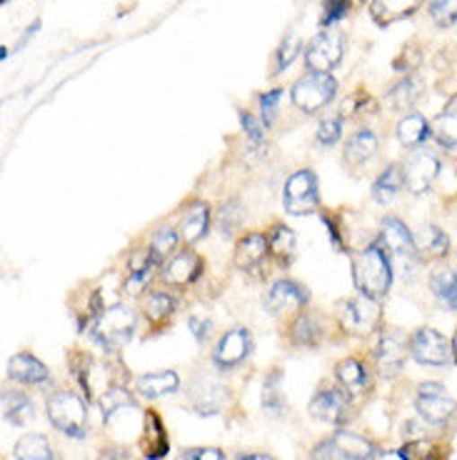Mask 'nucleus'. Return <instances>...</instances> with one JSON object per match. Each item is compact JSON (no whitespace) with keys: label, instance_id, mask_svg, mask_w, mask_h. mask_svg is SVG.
Segmentation results:
<instances>
[{"label":"nucleus","instance_id":"f8f14e48","mask_svg":"<svg viewBox=\"0 0 457 460\" xmlns=\"http://www.w3.org/2000/svg\"><path fill=\"white\" fill-rule=\"evenodd\" d=\"M380 245L385 248L390 261H412L417 251H415V235H412L408 226L395 216H388L380 226Z\"/></svg>","mask_w":457,"mask_h":460},{"label":"nucleus","instance_id":"c03bdc74","mask_svg":"<svg viewBox=\"0 0 457 460\" xmlns=\"http://www.w3.org/2000/svg\"><path fill=\"white\" fill-rule=\"evenodd\" d=\"M297 50H300V38L297 35H290L283 40V46L277 48V58H275V73H283V70L295 60Z\"/></svg>","mask_w":457,"mask_h":460},{"label":"nucleus","instance_id":"4468645a","mask_svg":"<svg viewBox=\"0 0 457 460\" xmlns=\"http://www.w3.org/2000/svg\"><path fill=\"white\" fill-rule=\"evenodd\" d=\"M252 338L248 328H233L228 333L220 338V343L215 348V366L220 368H235L238 363H242L245 358L250 356Z\"/></svg>","mask_w":457,"mask_h":460},{"label":"nucleus","instance_id":"2f4dec72","mask_svg":"<svg viewBox=\"0 0 457 460\" xmlns=\"http://www.w3.org/2000/svg\"><path fill=\"white\" fill-rule=\"evenodd\" d=\"M321 325L315 321V315L310 313H303L297 315L293 328H290V341L295 345H303V348H312V345L321 343Z\"/></svg>","mask_w":457,"mask_h":460},{"label":"nucleus","instance_id":"b1692460","mask_svg":"<svg viewBox=\"0 0 457 460\" xmlns=\"http://www.w3.org/2000/svg\"><path fill=\"white\" fill-rule=\"evenodd\" d=\"M335 376L340 380L343 391H347L350 395H360V393H365L370 388V378H367L365 366L360 360H355V358L340 360L338 368H335Z\"/></svg>","mask_w":457,"mask_h":460},{"label":"nucleus","instance_id":"79ce46f5","mask_svg":"<svg viewBox=\"0 0 457 460\" xmlns=\"http://www.w3.org/2000/svg\"><path fill=\"white\" fill-rule=\"evenodd\" d=\"M242 218H245V210H242L241 203L238 200H230L217 213V230L228 238V235H233L235 230L241 228Z\"/></svg>","mask_w":457,"mask_h":460},{"label":"nucleus","instance_id":"9b49d317","mask_svg":"<svg viewBox=\"0 0 457 460\" xmlns=\"http://www.w3.org/2000/svg\"><path fill=\"white\" fill-rule=\"evenodd\" d=\"M345 53V40L343 35L335 33V31H325L321 33L305 50V63L312 73H330Z\"/></svg>","mask_w":457,"mask_h":460},{"label":"nucleus","instance_id":"72a5a7b5","mask_svg":"<svg viewBox=\"0 0 457 460\" xmlns=\"http://www.w3.org/2000/svg\"><path fill=\"white\" fill-rule=\"evenodd\" d=\"M268 245H270V253L280 261H290L295 253V233L287 228V226H273V230L268 233Z\"/></svg>","mask_w":457,"mask_h":460},{"label":"nucleus","instance_id":"f704fd0d","mask_svg":"<svg viewBox=\"0 0 457 460\" xmlns=\"http://www.w3.org/2000/svg\"><path fill=\"white\" fill-rule=\"evenodd\" d=\"M98 405H101V411H103L105 420H113V415H118L120 411L136 408V401H133L130 391H126V388H118V385H115V388H110V391H105L103 395H101Z\"/></svg>","mask_w":457,"mask_h":460},{"label":"nucleus","instance_id":"4c0bfd02","mask_svg":"<svg viewBox=\"0 0 457 460\" xmlns=\"http://www.w3.org/2000/svg\"><path fill=\"white\" fill-rule=\"evenodd\" d=\"M280 380H283V376L275 370L263 383V408L273 415H280L286 411V395L280 391Z\"/></svg>","mask_w":457,"mask_h":460},{"label":"nucleus","instance_id":"0eeeda50","mask_svg":"<svg viewBox=\"0 0 457 460\" xmlns=\"http://www.w3.org/2000/svg\"><path fill=\"white\" fill-rule=\"evenodd\" d=\"M415 411L430 426H445L447 420L455 415L457 401L440 383H423L415 395Z\"/></svg>","mask_w":457,"mask_h":460},{"label":"nucleus","instance_id":"ddd939ff","mask_svg":"<svg viewBox=\"0 0 457 460\" xmlns=\"http://www.w3.org/2000/svg\"><path fill=\"white\" fill-rule=\"evenodd\" d=\"M310 413L315 415L322 423H330V426H343L350 415V398L347 391L340 388H322L315 393V398L310 402Z\"/></svg>","mask_w":457,"mask_h":460},{"label":"nucleus","instance_id":"49530a36","mask_svg":"<svg viewBox=\"0 0 457 460\" xmlns=\"http://www.w3.org/2000/svg\"><path fill=\"white\" fill-rule=\"evenodd\" d=\"M340 136H343V120H340V118H328V120H322L321 128H318V140H321L322 146L338 143Z\"/></svg>","mask_w":457,"mask_h":460},{"label":"nucleus","instance_id":"a18cd8bd","mask_svg":"<svg viewBox=\"0 0 457 460\" xmlns=\"http://www.w3.org/2000/svg\"><path fill=\"white\" fill-rule=\"evenodd\" d=\"M280 101H283V88H275V91H268L265 95H260V118H263L265 126L273 123Z\"/></svg>","mask_w":457,"mask_h":460},{"label":"nucleus","instance_id":"f03ea898","mask_svg":"<svg viewBox=\"0 0 457 460\" xmlns=\"http://www.w3.org/2000/svg\"><path fill=\"white\" fill-rule=\"evenodd\" d=\"M136 311L130 305H110L103 308V313L92 323V338L103 345L105 350H120L123 345L130 343L136 333Z\"/></svg>","mask_w":457,"mask_h":460},{"label":"nucleus","instance_id":"c756f323","mask_svg":"<svg viewBox=\"0 0 457 460\" xmlns=\"http://www.w3.org/2000/svg\"><path fill=\"white\" fill-rule=\"evenodd\" d=\"M402 185H405L402 171L392 163V165H388L385 171L380 172V178L373 183V200L380 203V206H388V203H392L398 198Z\"/></svg>","mask_w":457,"mask_h":460},{"label":"nucleus","instance_id":"ea45409f","mask_svg":"<svg viewBox=\"0 0 457 460\" xmlns=\"http://www.w3.org/2000/svg\"><path fill=\"white\" fill-rule=\"evenodd\" d=\"M175 248H178V233L172 228H161L153 235V243H150V258L155 263H163V261L171 258Z\"/></svg>","mask_w":457,"mask_h":460},{"label":"nucleus","instance_id":"aec40b11","mask_svg":"<svg viewBox=\"0 0 457 460\" xmlns=\"http://www.w3.org/2000/svg\"><path fill=\"white\" fill-rule=\"evenodd\" d=\"M420 5H423V0H373L370 13L377 25H390L415 15Z\"/></svg>","mask_w":457,"mask_h":460},{"label":"nucleus","instance_id":"393cba45","mask_svg":"<svg viewBox=\"0 0 457 460\" xmlns=\"http://www.w3.org/2000/svg\"><path fill=\"white\" fill-rule=\"evenodd\" d=\"M207 226H210V208L200 200H195L185 210L180 235H183L185 243H198L207 233Z\"/></svg>","mask_w":457,"mask_h":460},{"label":"nucleus","instance_id":"c9c22d12","mask_svg":"<svg viewBox=\"0 0 457 460\" xmlns=\"http://www.w3.org/2000/svg\"><path fill=\"white\" fill-rule=\"evenodd\" d=\"M143 311H145V318L150 323H163L168 321L175 311V300L168 296V293H163V290H155V293H150L148 298L143 300Z\"/></svg>","mask_w":457,"mask_h":460},{"label":"nucleus","instance_id":"7c9ffc66","mask_svg":"<svg viewBox=\"0 0 457 460\" xmlns=\"http://www.w3.org/2000/svg\"><path fill=\"white\" fill-rule=\"evenodd\" d=\"M15 460H56L46 436L28 433L15 443Z\"/></svg>","mask_w":457,"mask_h":460},{"label":"nucleus","instance_id":"58836bf2","mask_svg":"<svg viewBox=\"0 0 457 460\" xmlns=\"http://www.w3.org/2000/svg\"><path fill=\"white\" fill-rule=\"evenodd\" d=\"M417 95H420V83L408 75L390 91V103L395 111H408L417 101Z\"/></svg>","mask_w":457,"mask_h":460},{"label":"nucleus","instance_id":"8fccbe9b","mask_svg":"<svg viewBox=\"0 0 457 460\" xmlns=\"http://www.w3.org/2000/svg\"><path fill=\"white\" fill-rule=\"evenodd\" d=\"M188 325H190V331H193V335L198 341H206L207 335H210V325H213V323L207 321V318H200V315H190Z\"/></svg>","mask_w":457,"mask_h":460},{"label":"nucleus","instance_id":"4be33fe9","mask_svg":"<svg viewBox=\"0 0 457 460\" xmlns=\"http://www.w3.org/2000/svg\"><path fill=\"white\" fill-rule=\"evenodd\" d=\"M180 385V378L178 373L172 370H158V373H145L136 380V391L143 395V398H161V395H168V393L178 391Z\"/></svg>","mask_w":457,"mask_h":460},{"label":"nucleus","instance_id":"09e8293b","mask_svg":"<svg viewBox=\"0 0 457 460\" xmlns=\"http://www.w3.org/2000/svg\"><path fill=\"white\" fill-rule=\"evenodd\" d=\"M241 123L242 128H245V133H248V138L252 140V143H263L265 140V123H260L255 115L245 113L242 111L241 113Z\"/></svg>","mask_w":457,"mask_h":460},{"label":"nucleus","instance_id":"de8ad7c7","mask_svg":"<svg viewBox=\"0 0 457 460\" xmlns=\"http://www.w3.org/2000/svg\"><path fill=\"white\" fill-rule=\"evenodd\" d=\"M350 11L347 0H328L325 3V15H322V25H332L338 21H343L345 15Z\"/></svg>","mask_w":457,"mask_h":460},{"label":"nucleus","instance_id":"412c9836","mask_svg":"<svg viewBox=\"0 0 457 460\" xmlns=\"http://www.w3.org/2000/svg\"><path fill=\"white\" fill-rule=\"evenodd\" d=\"M435 138L440 140V146L457 158V95L450 98V103L443 108V113L435 118L433 123Z\"/></svg>","mask_w":457,"mask_h":460},{"label":"nucleus","instance_id":"603ef678","mask_svg":"<svg viewBox=\"0 0 457 460\" xmlns=\"http://www.w3.org/2000/svg\"><path fill=\"white\" fill-rule=\"evenodd\" d=\"M101 460H133V458H130V453L123 448H108V450H103Z\"/></svg>","mask_w":457,"mask_h":460},{"label":"nucleus","instance_id":"a878e982","mask_svg":"<svg viewBox=\"0 0 457 460\" xmlns=\"http://www.w3.org/2000/svg\"><path fill=\"white\" fill-rule=\"evenodd\" d=\"M33 415V401L23 391H3V418L8 423L28 426Z\"/></svg>","mask_w":457,"mask_h":460},{"label":"nucleus","instance_id":"473e14b6","mask_svg":"<svg viewBox=\"0 0 457 460\" xmlns=\"http://www.w3.org/2000/svg\"><path fill=\"white\" fill-rule=\"evenodd\" d=\"M168 450V438L163 430L161 418L155 413L145 415V456L148 458H161Z\"/></svg>","mask_w":457,"mask_h":460},{"label":"nucleus","instance_id":"cd10ccee","mask_svg":"<svg viewBox=\"0 0 457 460\" xmlns=\"http://www.w3.org/2000/svg\"><path fill=\"white\" fill-rule=\"evenodd\" d=\"M430 288L435 298L445 305L447 311H457V270L453 268H437L430 276Z\"/></svg>","mask_w":457,"mask_h":460},{"label":"nucleus","instance_id":"20e7f679","mask_svg":"<svg viewBox=\"0 0 457 460\" xmlns=\"http://www.w3.org/2000/svg\"><path fill=\"white\" fill-rule=\"evenodd\" d=\"M375 446L367 438L350 430H338L312 448L310 460H375Z\"/></svg>","mask_w":457,"mask_h":460},{"label":"nucleus","instance_id":"a19ab883","mask_svg":"<svg viewBox=\"0 0 457 460\" xmlns=\"http://www.w3.org/2000/svg\"><path fill=\"white\" fill-rule=\"evenodd\" d=\"M153 265H158V263L150 258V251L133 255V261H130V270H127V286L133 288V293H136L137 288H143L145 283H148Z\"/></svg>","mask_w":457,"mask_h":460},{"label":"nucleus","instance_id":"3c124183","mask_svg":"<svg viewBox=\"0 0 457 460\" xmlns=\"http://www.w3.org/2000/svg\"><path fill=\"white\" fill-rule=\"evenodd\" d=\"M185 460H225V456L217 448H198L185 453Z\"/></svg>","mask_w":457,"mask_h":460},{"label":"nucleus","instance_id":"c85d7f7f","mask_svg":"<svg viewBox=\"0 0 457 460\" xmlns=\"http://www.w3.org/2000/svg\"><path fill=\"white\" fill-rule=\"evenodd\" d=\"M377 153V136L373 130H357L355 136H350L347 140V148H345V161L350 165H363Z\"/></svg>","mask_w":457,"mask_h":460},{"label":"nucleus","instance_id":"e433bc0d","mask_svg":"<svg viewBox=\"0 0 457 460\" xmlns=\"http://www.w3.org/2000/svg\"><path fill=\"white\" fill-rule=\"evenodd\" d=\"M402 460H447V450L435 446L430 440H412L398 450Z\"/></svg>","mask_w":457,"mask_h":460},{"label":"nucleus","instance_id":"6e6552de","mask_svg":"<svg viewBox=\"0 0 457 460\" xmlns=\"http://www.w3.org/2000/svg\"><path fill=\"white\" fill-rule=\"evenodd\" d=\"M437 175H440V158L427 148L412 150L405 165H402V181H405V188L412 196L425 193L435 183Z\"/></svg>","mask_w":457,"mask_h":460},{"label":"nucleus","instance_id":"5701e85b","mask_svg":"<svg viewBox=\"0 0 457 460\" xmlns=\"http://www.w3.org/2000/svg\"><path fill=\"white\" fill-rule=\"evenodd\" d=\"M415 251L423 258H445L450 253V238L445 235V230L437 226H425L423 230L415 233Z\"/></svg>","mask_w":457,"mask_h":460},{"label":"nucleus","instance_id":"37998d69","mask_svg":"<svg viewBox=\"0 0 457 460\" xmlns=\"http://www.w3.org/2000/svg\"><path fill=\"white\" fill-rule=\"evenodd\" d=\"M430 18L437 28L457 23V0H430Z\"/></svg>","mask_w":457,"mask_h":460},{"label":"nucleus","instance_id":"5fc2aeb1","mask_svg":"<svg viewBox=\"0 0 457 460\" xmlns=\"http://www.w3.org/2000/svg\"><path fill=\"white\" fill-rule=\"evenodd\" d=\"M453 358L457 360V331H455V335H453Z\"/></svg>","mask_w":457,"mask_h":460},{"label":"nucleus","instance_id":"7ed1b4c3","mask_svg":"<svg viewBox=\"0 0 457 460\" xmlns=\"http://www.w3.org/2000/svg\"><path fill=\"white\" fill-rule=\"evenodd\" d=\"M48 418L50 423L70 438H83L88 428L85 402L73 391H57L48 398Z\"/></svg>","mask_w":457,"mask_h":460},{"label":"nucleus","instance_id":"6ab92c4d","mask_svg":"<svg viewBox=\"0 0 457 460\" xmlns=\"http://www.w3.org/2000/svg\"><path fill=\"white\" fill-rule=\"evenodd\" d=\"M270 251L268 245V235L263 233H248L242 235L238 245H235V268L238 270H252L263 263V258Z\"/></svg>","mask_w":457,"mask_h":460},{"label":"nucleus","instance_id":"39448f33","mask_svg":"<svg viewBox=\"0 0 457 460\" xmlns=\"http://www.w3.org/2000/svg\"><path fill=\"white\" fill-rule=\"evenodd\" d=\"M338 93V83L332 78L330 73H308L303 75L300 81L293 85V103L295 108H300L303 113H318L325 105L330 103Z\"/></svg>","mask_w":457,"mask_h":460},{"label":"nucleus","instance_id":"f3484780","mask_svg":"<svg viewBox=\"0 0 457 460\" xmlns=\"http://www.w3.org/2000/svg\"><path fill=\"white\" fill-rule=\"evenodd\" d=\"M310 300L308 290L303 286H297L295 280H277L265 296V308L270 313L283 311H297L303 308Z\"/></svg>","mask_w":457,"mask_h":460},{"label":"nucleus","instance_id":"2eb2a0df","mask_svg":"<svg viewBox=\"0 0 457 460\" xmlns=\"http://www.w3.org/2000/svg\"><path fill=\"white\" fill-rule=\"evenodd\" d=\"M343 323L353 333H373L380 323V305L375 298L357 296L343 305Z\"/></svg>","mask_w":457,"mask_h":460},{"label":"nucleus","instance_id":"423d86ee","mask_svg":"<svg viewBox=\"0 0 457 460\" xmlns=\"http://www.w3.org/2000/svg\"><path fill=\"white\" fill-rule=\"evenodd\" d=\"M321 203L318 196V178L310 168L295 171L283 185V206L290 216H305L312 213Z\"/></svg>","mask_w":457,"mask_h":460},{"label":"nucleus","instance_id":"864d4df0","mask_svg":"<svg viewBox=\"0 0 457 460\" xmlns=\"http://www.w3.org/2000/svg\"><path fill=\"white\" fill-rule=\"evenodd\" d=\"M241 460H273L270 456H263V453H255V456H242Z\"/></svg>","mask_w":457,"mask_h":460},{"label":"nucleus","instance_id":"f257e3e1","mask_svg":"<svg viewBox=\"0 0 457 460\" xmlns=\"http://www.w3.org/2000/svg\"><path fill=\"white\" fill-rule=\"evenodd\" d=\"M353 280L360 296L375 300L388 296L392 286V261L377 241L353 258Z\"/></svg>","mask_w":457,"mask_h":460},{"label":"nucleus","instance_id":"bb28decb","mask_svg":"<svg viewBox=\"0 0 457 460\" xmlns=\"http://www.w3.org/2000/svg\"><path fill=\"white\" fill-rule=\"evenodd\" d=\"M430 133H433V126L420 113H408L398 123V138L405 148H420L425 140L430 138Z\"/></svg>","mask_w":457,"mask_h":460},{"label":"nucleus","instance_id":"a211bd4d","mask_svg":"<svg viewBox=\"0 0 457 460\" xmlns=\"http://www.w3.org/2000/svg\"><path fill=\"white\" fill-rule=\"evenodd\" d=\"M8 376L23 385H43L50 380V370L31 353H18L8 360Z\"/></svg>","mask_w":457,"mask_h":460},{"label":"nucleus","instance_id":"dca6fc26","mask_svg":"<svg viewBox=\"0 0 457 460\" xmlns=\"http://www.w3.org/2000/svg\"><path fill=\"white\" fill-rule=\"evenodd\" d=\"M203 273V261L200 255L193 253V251H183V253L172 255L168 263L163 265V283L175 288L190 286L193 280H198V276Z\"/></svg>","mask_w":457,"mask_h":460},{"label":"nucleus","instance_id":"1a4fd4ad","mask_svg":"<svg viewBox=\"0 0 457 460\" xmlns=\"http://www.w3.org/2000/svg\"><path fill=\"white\" fill-rule=\"evenodd\" d=\"M410 356L420 366L443 368L453 358V343H447L445 335L437 333L435 328H420L410 338Z\"/></svg>","mask_w":457,"mask_h":460},{"label":"nucleus","instance_id":"9d476101","mask_svg":"<svg viewBox=\"0 0 457 460\" xmlns=\"http://www.w3.org/2000/svg\"><path fill=\"white\" fill-rule=\"evenodd\" d=\"M408 338L400 331H382L375 345V368L382 378H395L408 358Z\"/></svg>","mask_w":457,"mask_h":460}]
</instances>
